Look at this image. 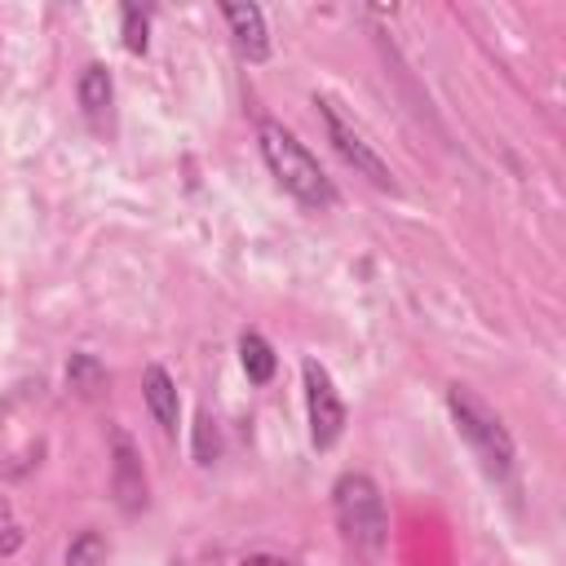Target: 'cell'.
<instances>
[{
    "label": "cell",
    "instance_id": "cell-1",
    "mask_svg": "<svg viewBox=\"0 0 566 566\" xmlns=\"http://www.w3.org/2000/svg\"><path fill=\"white\" fill-rule=\"evenodd\" d=\"M256 142H261V159L274 172V181L305 208H336V186L332 177L318 168V159L279 124V119H261L256 124Z\"/></svg>",
    "mask_w": 566,
    "mask_h": 566
},
{
    "label": "cell",
    "instance_id": "cell-2",
    "mask_svg": "<svg viewBox=\"0 0 566 566\" xmlns=\"http://www.w3.org/2000/svg\"><path fill=\"white\" fill-rule=\"evenodd\" d=\"M332 509H336V526H340L345 544L358 557H380V548L389 539V517H385V500H380L376 482L367 473H340L332 486Z\"/></svg>",
    "mask_w": 566,
    "mask_h": 566
},
{
    "label": "cell",
    "instance_id": "cell-3",
    "mask_svg": "<svg viewBox=\"0 0 566 566\" xmlns=\"http://www.w3.org/2000/svg\"><path fill=\"white\" fill-rule=\"evenodd\" d=\"M447 407H451V420H455L460 438L478 451V460L486 464V473L509 478L517 451H513V438H509L504 420H500V416H495L469 385H451V389H447Z\"/></svg>",
    "mask_w": 566,
    "mask_h": 566
},
{
    "label": "cell",
    "instance_id": "cell-4",
    "mask_svg": "<svg viewBox=\"0 0 566 566\" xmlns=\"http://www.w3.org/2000/svg\"><path fill=\"white\" fill-rule=\"evenodd\" d=\"M318 115H323V124H327V142L336 146V155L358 172V177H367L371 186H380V190H394V172H389V164L380 159V150L367 142V133L340 111V102H332V97H318Z\"/></svg>",
    "mask_w": 566,
    "mask_h": 566
},
{
    "label": "cell",
    "instance_id": "cell-5",
    "mask_svg": "<svg viewBox=\"0 0 566 566\" xmlns=\"http://www.w3.org/2000/svg\"><path fill=\"white\" fill-rule=\"evenodd\" d=\"M301 376H305V411H310V442L318 451L336 447L340 429H345V402L327 376V367L318 358H305L301 363Z\"/></svg>",
    "mask_w": 566,
    "mask_h": 566
},
{
    "label": "cell",
    "instance_id": "cell-6",
    "mask_svg": "<svg viewBox=\"0 0 566 566\" xmlns=\"http://www.w3.org/2000/svg\"><path fill=\"white\" fill-rule=\"evenodd\" d=\"M111 491L124 513L146 509V469H142L137 442L124 429H111Z\"/></svg>",
    "mask_w": 566,
    "mask_h": 566
},
{
    "label": "cell",
    "instance_id": "cell-7",
    "mask_svg": "<svg viewBox=\"0 0 566 566\" xmlns=\"http://www.w3.org/2000/svg\"><path fill=\"white\" fill-rule=\"evenodd\" d=\"M221 18H226V27H230V35L248 62L270 57V31H265V13L256 4H221Z\"/></svg>",
    "mask_w": 566,
    "mask_h": 566
},
{
    "label": "cell",
    "instance_id": "cell-8",
    "mask_svg": "<svg viewBox=\"0 0 566 566\" xmlns=\"http://www.w3.org/2000/svg\"><path fill=\"white\" fill-rule=\"evenodd\" d=\"M142 398H146V411L155 416V424H159L164 433H177L181 402H177V385H172V376H168L159 363L146 367V376H142Z\"/></svg>",
    "mask_w": 566,
    "mask_h": 566
},
{
    "label": "cell",
    "instance_id": "cell-9",
    "mask_svg": "<svg viewBox=\"0 0 566 566\" xmlns=\"http://www.w3.org/2000/svg\"><path fill=\"white\" fill-rule=\"evenodd\" d=\"M75 93H80V106H84V115L88 119H102L106 115V106H111V71L102 66V62H88L84 71H80V84H75Z\"/></svg>",
    "mask_w": 566,
    "mask_h": 566
},
{
    "label": "cell",
    "instance_id": "cell-10",
    "mask_svg": "<svg viewBox=\"0 0 566 566\" xmlns=\"http://www.w3.org/2000/svg\"><path fill=\"white\" fill-rule=\"evenodd\" d=\"M239 363H243V371H248V380L252 385H265L270 376H274V349H270V340L261 336V332H243L239 336Z\"/></svg>",
    "mask_w": 566,
    "mask_h": 566
},
{
    "label": "cell",
    "instance_id": "cell-11",
    "mask_svg": "<svg viewBox=\"0 0 566 566\" xmlns=\"http://www.w3.org/2000/svg\"><path fill=\"white\" fill-rule=\"evenodd\" d=\"M66 380H71V389H80V394H97V389L106 385V371H102V363H97L93 354H71Z\"/></svg>",
    "mask_w": 566,
    "mask_h": 566
},
{
    "label": "cell",
    "instance_id": "cell-12",
    "mask_svg": "<svg viewBox=\"0 0 566 566\" xmlns=\"http://www.w3.org/2000/svg\"><path fill=\"white\" fill-rule=\"evenodd\" d=\"M106 562V539L97 531H80L66 548V566H102Z\"/></svg>",
    "mask_w": 566,
    "mask_h": 566
},
{
    "label": "cell",
    "instance_id": "cell-13",
    "mask_svg": "<svg viewBox=\"0 0 566 566\" xmlns=\"http://www.w3.org/2000/svg\"><path fill=\"white\" fill-rule=\"evenodd\" d=\"M217 451H221V442H217V420H212L208 411H199V420H195V460H199V464H212Z\"/></svg>",
    "mask_w": 566,
    "mask_h": 566
},
{
    "label": "cell",
    "instance_id": "cell-14",
    "mask_svg": "<svg viewBox=\"0 0 566 566\" xmlns=\"http://www.w3.org/2000/svg\"><path fill=\"white\" fill-rule=\"evenodd\" d=\"M146 13L137 4H124V49L128 53H146Z\"/></svg>",
    "mask_w": 566,
    "mask_h": 566
},
{
    "label": "cell",
    "instance_id": "cell-15",
    "mask_svg": "<svg viewBox=\"0 0 566 566\" xmlns=\"http://www.w3.org/2000/svg\"><path fill=\"white\" fill-rule=\"evenodd\" d=\"M18 548H22V522H18L13 504L0 495V553L9 557V553H18Z\"/></svg>",
    "mask_w": 566,
    "mask_h": 566
},
{
    "label": "cell",
    "instance_id": "cell-16",
    "mask_svg": "<svg viewBox=\"0 0 566 566\" xmlns=\"http://www.w3.org/2000/svg\"><path fill=\"white\" fill-rule=\"evenodd\" d=\"M239 566H296V562H287V557H274V553H252V557H243Z\"/></svg>",
    "mask_w": 566,
    "mask_h": 566
}]
</instances>
